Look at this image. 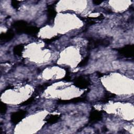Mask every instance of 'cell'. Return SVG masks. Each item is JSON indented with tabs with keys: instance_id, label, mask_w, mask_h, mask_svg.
<instances>
[{
	"instance_id": "cell-1",
	"label": "cell",
	"mask_w": 134,
	"mask_h": 134,
	"mask_svg": "<svg viewBox=\"0 0 134 134\" xmlns=\"http://www.w3.org/2000/svg\"><path fill=\"white\" fill-rule=\"evenodd\" d=\"M26 114V111L23 110H20L14 112L11 114L10 120L13 124L16 125L25 118Z\"/></svg>"
},
{
	"instance_id": "cell-2",
	"label": "cell",
	"mask_w": 134,
	"mask_h": 134,
	"mask_svg": "<svg viewBox=\"0 0 134 134\" xmlns=\"http://www.w3.org/2000/svg\"><path fill=\"white\" fill-rule=\"evenodd\" d=\"M90 84V81L88 79L83 76H80L75 79L74 84L75 85L81 89L85 88L87 87Z\"/></svg>"
},
{
	"instance_id": "cell-3",
	"label": "cell",
	"mask_w": 134,
	"mask_h": 134,
	"mask_svg": "<svg viewBox=\"0 0 134 134\" xmlns=\"http://www.w3.org/2000/svg\"><path fill=\"white\" fill-rule=\"evenodd\" d=\"M117 51L120 54L125 57H132L133 54V46L127 45L122 48L118 49Z\"/></svg>"
},
{
	"instance_id": "cell-4",
	"label": "cell",
	"mask_w": 134,
	"mask_h": 134,
	"mask_svg": "<svg viewBox=\"0 0 134 134\" xmlns=\"http://www.w3.org/2000/svg\"><path fill=\"white\" fill-rule=\"evenodd\" d=\"M109 44V41L106 39H96L94 40L91 39L90 40V42L88 43V47L91 48H94L97 47L99 46H107Z\"/></svg>"
},
{
	"instance_id": "cell-5",
	"label": "cell",
	"mask_w": 134,
	"mask_h": 134,
	"mask_svg": "<svg viewBox=\"0 0 134 134\" xmlns=\"http://www.w3.org/2000/svg\"><path fill=\"white\" fill-rule=\"evenodd\" d=\"M102 118V113L101 111L97 110H93L91 111L89 116V122L91 123H95Z\"/></svg>"
},
{
	"instance_id": "cell-6",
	"label": "cell",
	"mask_w": 134,
	"mask_h": 134,
	"mask_svg": "<svg viewBox=\"0 0 134 134\" xmlns=\"http://www.w3.org/2000/svg\"><path fill=\"white\" fill-rule=\"evenodd\" d=\"M13 26L16 29V31L18 33L20 34L24 32V30L27 26V23L24 20H18L15 21Z\"/></svg>"
},
{
	"instance_id": "cell-7",
	"label": "cell",
	"mask_w": 134,
	"mask_h": 134,
	"mask_svg": "<svg viewBox=\"0 0 134 134\" xmlns=\"http://www.w3.org/2000/svg\"><path fill=\"white\" fill-rule=\"evenodd\" d=\"M14 32L13 31V30L9 29L7 30L6 32L1 34L0 39L2 42V41L7 42L12 39L14 37Z\"/></svg>"
},
{
	"instance_id": "cell-8",
	"label": "cell",
	"mask_w": 134,
	"mask_h": 134,
	"mask_svg": "<svg viewBox=\"0 0 134 134\" xmlns=\"http://www.w3.org/2000/svg\"><path fill=\"white\" fill-rule=\"evenodd\" d=\"M57 13L54 9V5L53 4L49 5L47 7V17L48 20L51 21L53 20L56 16Z\"/></svg>"
},
{
	"instance_id": "cell-9",
	"label": "cell",
	"mask_w": 134,
	"mask_h": 134,
	"mask_svg": "<svg viewBox=\"0 0 134 134\" xmlns=\"http://www.w3.org/2000/svg\"><path fill=\"white\" fill-rule=\"evenodd\" d=\"M39 29L38 28L35 26H27L24 30V32L26 34L30 36H35L39 31Z\"/></svg>"
},
{
	"instance_id": "cell-10",
	"label": "cell",
	"mask_w": 134,
	"mask_h": 134,
	"mask_svg": "<svg viewBox=\"0 0 134 134\" xmlns=\"http://www.w3.org/2000/svg\"><path fill=\"white\" fill-rule=\"evenodd\" d=\"M85 98H81V97H77L74 98L70 100H59L58 101V103L59 104H69V103H76L79 102H81L84 101Z\"/></svg>"
},
{
	"instance_id": "cell-11",
	"label": "cell",
	"mask_w": 134,
	"mask_h": 134,
	"mask_svg": "<svg viewBox=\"0 0 134 134\" xmlns=\"http://www.w3.org/2000/svg\"><path fill=\"white\" fill-rule=\"evenodd\" d=\"M60 116L59 115H49L46 118V121L50 124H52L57 122L60 119Z\"/></svg>"
},
{
	"instance_id": "cell-12",
	"label": "cell",
	"mask_w": 134,
	"mask_h": 134,
	"mask_svg": "<svg viewBox=\"0 0 134 134\" xmlns=\"http://www.w3.org/2000/svg\"><path fill=\"white\" fill-rule=\"evenodd\" d=\"M24 46L23 44H18L13 49L14 54L17 56H21L24 49Z\"/></svg>"
},
{
	"instance_id": "cell-13",
	"label": "cell",
	"mask_w": 134,
	"mask_h": 134,
	"mask_svg": "<svg viewBox=\"0 0 134 134\" xmlns=\"http://www.w3.org/2000/svg\"><path fill=\"white\" fill-rule=\"evenodd\" d=\"M114 96H115V94H114L110 93H106L104 97L100 100V102L102 103H106L108 101V99H109L111 98H113L114 97Z\"/></svg>"
},
{
	"instance_id": "cell-14",
	"label": "cell",
	"mask_w": 134,
	"mask_h": 134,
	"mask_svg": "<svg viewBox=\"0 0 134 134\" xmlns=\"http://www.w3.org/2000/svg\"><path fill=\"white\" fill-rule=\"evenodd\" d=\"M1 115H4L5 114L6 111H7V106L5 104L2 102L1 104Z\"/></svg>"
},
{
	"instance_id": "cell-15",
	"label": "cell",
	"mask_w": 134,
	"mask_h": 134,
	"mask_svg": "<svg viewBox=\"0 0 134 134\" xmlns=\"http://www.w3.org/2000/svg\"><path fill=\"white\" fill-rule=\"evenodd\" d=\"M88 60H89V56H86L84 59H83L80 62V63L78 64V66H85L86 64H87V62H88Z\"/></svg>"
},
{
	"instance_id": "cell-16",
	"label": "cell",
	"mask_w": 134,
	"mask_h": 134,
	"mask_svg": "<svg viewBox=\"0 0 134 134\" xmlns=\"http://www.w3.org/2000/svg\"><path fill=\"white\" fill-rule=\"evenodd\" d=\"M34 98H35L34 97L31 96L30 98H29V99H27V100H26V101L23 102V103L21 104L20 105H28V104L31 103L33 102V100H34Z\"/></svg>"
},
{
	"instance_id": "cell-17",
	"label": "cell",
	"mask_w": 134,
	"mask_h": 134,
	"mask_svg": "<svg viewBox=\"0 0 134 134\" xmlns=\"http://www.w3.org/2000/svg\"><path fill=\"white\" fill-rule=\"evenodd\" d=\"M19 2L17 1H12L11 4L12 6L15 8V9H17L18 6H19Z\"/></svg>"
},
{
	"instance_id": "cell-18",
	"label": "cell",
	"mask_w": 134,
	"mask_h": 134,
	"mask_svg": "<svg viewBox=\"0 0 134 134\" xmlns=\"http://www.w3.org/2000/svg\"><path fill=\"white\" fill-rule=\"evenodd\" d=\"M57 39H58V37H52L51 39H47L45 40V42L46 43H51L52 42L56 40Z\"/></svg>"
},
{
	"instance_id": "cell-19",
	"label": "cell",
	"mask_w": 134,
	"mask_h": 134,
	"mask_svg": "<svg viewBox=\"0 0 134 134\" xmlns=\"http://www.w3.org/2000/svg\"><path fill=\"white\" fill-rule=\"evenodd\" d=\"M102 2H103V1H93V4L95 5H96L100 4Z\"/></svg>"
}]
</instances>
